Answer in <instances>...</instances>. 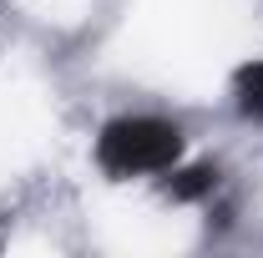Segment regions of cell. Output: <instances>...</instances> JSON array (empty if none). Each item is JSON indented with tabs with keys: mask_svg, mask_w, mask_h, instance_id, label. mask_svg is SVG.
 I'll return each instance as SVG.
<instances>
[{
	"mask_svg": "<svg viewBox=\"0 0 263 258\" xmlns=\"http://www.w3.org/2000/svg\"><path fill=\"white\" fill-rule=\"evenodd\" d=\"M182 157V132L162 117H117L97 137V162L111 177L137 172H172Z\"/></svg>",
	"mask_w": 263,
	"mask_h": 258,
	"instance_id": "obj_1",
	"label": "cell"
},
{
	"mask_svg": "<svg viewBox=\"0 0 263 258\" xmlns=\"http://www.w3.org/2000/svg\"><path fill=\"white\" fill-rule=\"evenodd\" d=\"M213 182H218L213 167H187V172H177V177L167 182V197H172V202H193V197L213 193Z\"/></svg>",
	"mask_w": 263,
	"mask_h": 258,
	"instance_id": "obj_2",
	"label": "cell"
},
{
	"mask_svg": "<svg viewBox=\"0 0 263 258\" xmlns=\"http://www.w3.org/2000/svg\"><path fill=\"white\" fill-rule=\"evenodd\" d=\"M238 106H243V117L263 122V61L238 71Z\"/></svg>",
	"mask_w": 263,
	"mask_h": 258,
	"instance_id": "obj_3",
	"label": "cell"
}]
</instances>
